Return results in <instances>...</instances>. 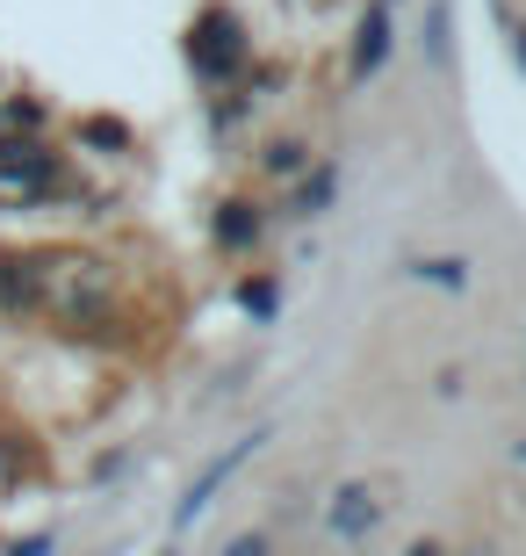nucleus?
<instances>
[{
	"instance_id": "nucleus-1",
	"label": "nucleus",
	"mask_w": 526,
	"mask_h": 556,
	"mask_svg": "<svg viewBox=\"0 0 526 556\" xmlns=\"http://www.w3.org/2000/svg\"><path fill=\"white\" fill-rule=\"evenodd\" d=\"M253 448H260V433H253V441H239V448H231V455H217V463H209V470L195 477V492L181 498V514H174V528H195V514H203V506H209V492H217V484H223V477H231V470H239V463H245V455H253Z\"/></svg>"
},
{
	"instance_id": "nucleus-3",
	"label": "nucleus",
	"mask_w": 526,
	"mask_h": 556,
	"mask_svg": "<svg viewBox=\"0 0 526 556\" xmlns=\"http://www.w3.org/2000/svg\"><path fill=\"white\" fill-rule=\"evenodd\" d=\"M231 556H267V542H260V535H245V542H231Z\"/></svg>"
},
{
	"instance_id": "nucleus-2",
	"label": "nucleus",
	"mask_w": 526,
	"mask_h": 556,
	"mask_svg": "<svg viewBox=\"0 0 526 556\" xmlns=\"http://www.w3.org/2000/svg\"><path fill=\"white\" fill-rule=\"evenodd\" d=\"M375 514H383V506H375V492L346 484V492L332 498V514H324V520H332V535H339V542H361L368 528H375Z\"/></svg>"
},
{
	"instance_id": "nucleus-4",
	"label": "nucleus",
	"mask_w": 526,
	"mask_h": 556,
	"mask_svg": "<svg viewBox=\"0 0 526 556\" xmlns=\"http://www.w3.org/2000/svg\"><path fill=\"white\" fill-rule=\"evenodd\" d=\"M15 556H51V535H37V542H22Z\"/></svg>"
}]
</instances>
